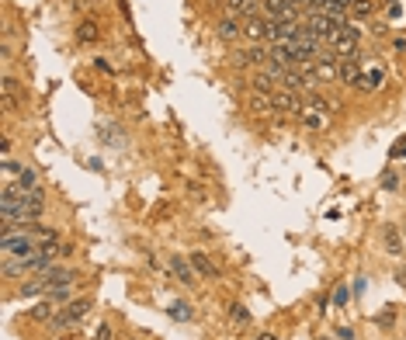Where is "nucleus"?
<instances>
[{
  "label": "nucleus",
  "instance_id": "f257e3e1",
  "mask_svg": "<svg viewBox=\"0 0 406 340\" xmlns=\"http://www.w3.org/2000/svg\"><path fill=\"white\" fill-rule=\"evenodd\" d=\"M94 309V302L90 299H70L63 309H60V316L49 323V330H56V333H66V330H80V323L87 319V313Z\"/></svg>",
  "mask_w": 406,
  "mask_h": 340
},
{
  "label": "nucleus",
  "instance_id": "f03ea898",
  "mask_svg": "<svg viewBox=\"0 0 406 340\" xmlns=\"http://www.w3.org/2000/svg\"><path fill=\"white\" fill-rule=\"evenodd\" d=\"M268 60H271L268 45H240L229 52V63L236 70H261V66H268Z\"/></svg>",
  "mask_w": 406,
  "mask_h": 340
},
{
  "label": "nucleus",
  "instance_id": "7ed1b4c3",
  "mask_svg": "<svg viewBox=\"0 0 406 340\" xmlns=\"http://www.w3.org/2000/svg\"><path fill=\"white\" fill-rule=\"evenodd\" d=\"M0 254H4V257H21V260H28V257L38 254V240H35L31 233H25V230L8 233L4 240H0Z\"/></svg>",
  "mask_w": 406,
  "mask_h": 340
},
{
  "label": "nucleus",
  "instance_id": "20e7f679",
  "mask_svg": "<svg viewBox=\"0 0 406 340\" xmlns=\"http://www.w3.org/2000/svg\"><path fill=\"white\" fill-rule=\"evenodd\" d=\"M309 73L316 77V84H333V80H340V60L333 52H320L316 63L309 66Z\"/></svg>",
  "mask_w": 406,
  "mask_h": 340
},
{
  "label": "nucleus",
  "instance_id": "39448f33",
  "mask_svg": "<svg viewBox=\"0 0 406 340\" xmlns=\"http://www.w3.org/2000/svg\"><path fill=\"white\" fill-rule=\"evenodd\" d=\"M243 42H246V45H261V42H268V18H264V14L243 18Z\"/></svg>",
  "mask_w": 406,
  "mask_h": 340
},
{
  "label": "nucleus",
  "instance_id": "423d86ee",
  "mask_svg": "<svg viewBox=\"0 0 406 340\" xmlns=\"http://www.w3.org/2000/svg\"><path fill=\"white\" fill-rule=\"evenodd\" d=\"M271 104H275V115H299V111H302L299 94L295 90H285V87H278L271 94Z\"/></svg>",
  "mask_w": 406,
  "mask_h": 340
},
{
  "label": "nucleus",
  "instance_id": "0eeeda50",
  "mask_svg": "<svg viewBox=\"0 0 406 340\" xmlns=\"http://www.w3.org/2000/svg\"><path fill=\"white\" fill-rule=\"evenodd\" d=\"M340 84H347V87H361V84H365V70H361V63H358V56L340 60Z\"/></svg>",
  "mask_w": 406,
  "mask_h": 340
},
{
  "label": "nucleus",
  "instance_id": "6e6552de",
  "mask_svg": "<svg viewBox=\"0 0 406 340\" xmlns=\"http://www.w3.org/2000/svg\"><path fill=\"white\" fill-rule=\"evenodd\" d=\"M216 38H219V42H240V38H243V21L226 14L223 21H216Z\"/></svg>",
  "mask_w": 406,
  "mask_h": 340
},
{
  "label": "nucleus",
  "instance_id": "1a4fd4ad",
  "mask_svg": "<svg viewBox=\"0 0 406 340\" xmlns=\"http://www.w3.org/2000/svg\"><path fill=\"white\" fill-rule=\"evenodd\" d=\"M246 108H250L257 119H268V115H275L271 94H264V90H250V94H246Z\"/></svg>",
  "mask_w": 406,
  "mask_h": 340
},
{
  "label": "nucleus",
  "instance_id": "9d476101",
  "mask_svg": "<svg viewBox=\"0 0 406 340\" xmlns=\"http://www.w3.org/2000/svg\"><path fill=\"white\" fill-rule=\"evenodd\" d=\"M56 316H60V306H56L53 299H49V295L28 309V319H35V323H53Z\"/></svg>",
  "mask_w": 406,
  "mask_h": 340
},
{
  "label": "nucleus",
  "instance_id": "9b49d317",
  "mask_svg": "<svg viewBox=\"0 0 406 340\" xmlns=\"http://www.w3.org/2000/svg\"><path fill=\"white\" fill-rule=\"evenodd\" d=\"M170 271H174V278L181 281V285H194V267H191V260L184 254H174L170 257Z\"/></svg>",
  "mask_w": 406,
  "mask_h": 340
},
{
  "label": "nucleus",
  "instance_id": "f8f14e48",
  "mask_svg": "<svg viewBox=\"0 0 406 340\" xmlns=\"http://www.w3.org/2000/svg\"><path fill=\"white\" fill-rule=\"evenodd\" d=\"M257 4H261V0H226V14L229 18H253V14H257Z\"/></svg>",
  "mask_w": 406,
  "mask_h": 340
},
{
  "label": "nucleus",
  "instance_id": "ddd939ff",
  "mask_svg": "<svg viewBox=\"0 0 406 340\" xmlns=\"http://www.w3.org/2000/svg\"><path fill=\"white\" fill-rule=\"evenodd\" d=\"M327 52H333V56H340V60H351V56H358V38H347V35H337L330 45H327Z\"/></svg>",
  "mask_w": 406,
  "mask_h": 340
},
{
  "label": "nucleus",
  "instance_id": "4468645a",
  "mask_svg": "<svg viewBox=\"0 0 406 340\" xmlns=\"http://www.w3.org/2000/svg\"><path fill=\"white\" fill-rule=\"evenodd\" d=\"M188 260H191V267H194V271H198L201 278H219V267L212 264V257H209V254H201V250H191V257H188Z\"/></svg>",
  "mask_w": 406,
  "mask_h": 340
},
{
  "label": "nucleus",
  "instance_id": "2eb2a0df",
  "mask_svg": "<svg viewBox=\"0 0 406 340\" xmlns=\"http://www.w3.org/2000/svg\"><path fill=\"white\" fill-rule=\"evenodd\" d=\"M49 289H53V285H49V274H35L28 285L18 289V295L21 299H35V295H49Z\"/></svg>",
  "mask_w": 406,
  "mask_h": 340
},
{
  "label": "nucleus",
  "instance_id": "dca6fc26",
  "mask_svg": "<svg viewBox=\"0 0 406 340\" xmlns=\"http://www.w3.org/2000/svg\"><path fill=\"white\" fill-rule=\"evenodd\" d=\"M77 278H80V274H77L73 267H56V271H49V285H53L49 292H56V289H70Z\"/></svg>",
  "mask_w": 406,
  "mask_h": 340
},
{
  "label": "nucleus",
  "instance_id": "f3484780",
  "mask_svg": "<svg viewBox=\"0 0 406 340\" xmlns=\"http://www.w3.org/2000/svg\"><path fill=\"white\" fill-rule=\"evenodd\" d=\"M97 42H101L97 21H80L77 25V45H97Z\"/></svg>",
  "mask_w": 406,
  "mask_h": 340
},
{
  "label": "nucleus",
  "instance_id": "a211bd4d",
  "mask_svg": "<svg viewBox=\"0 0 406 340\" xmlns=\"http://www.w3.org/2000/svg\"><path fill=\"white\" fill-rule=\"evenodd\" d=\"M299 122L306 125V129H313V132L327 129V115H320V111H313V108H302L299 111Z\"/></svg>",
  "mask_w": 406,
  "mask_h": 340
},
{
  "label": "nucleus",
  "instance_id": "6ab92c4d",
  "mask_svg": "<svg viewBox=\"0 0 406 340\" xmlns=\"http://www.w3.org/2000/svg\"><path fill=\"white\" fill-rule=\"evenodd\" d=\"M382 243H385V254H392V257H403V240H399V233H396V226H385Z\"/></svg>",
  "mask_w": 406,
  "mask_h": 340
},
{
  "label": "nucleus",
  "instance_id": "aec40b11",
  "mask_svg": "<svg viewBox=\"0 0 406 340\" xmlns=\"http://www.w3.org/2000/svg\"><path fill=\"white\" fill-rule=\"evenodd\" d=\"M167 313H170V319H177V323H188V319L194 316V309H191L188 302H174V306H170Z\"/></svg>",
  "mask_w": 406,
  "mask_h": 340
},
{
  "label": "nucleus",
  "instance_id": "412c9836",
  "mask_svg": "<svg viewBox=\"0 0 406 340\" xmlns=\"http://www.w3.org/2000/svg\"><path fill=\"white\" fill-rule=\"evenodd\" d=\"M229 316H233V323H236V326H250V319H253V316H250V309H246V306H240V302H233V306H229Z\"/></svg>",
  "mask_w": 406,
  "mask_h": 340
},
{
  "label": "nucleus",
  "instance_id": "4be33fe9",
  "mask_svg": "<svg viewBox=\"0 0 406 340\" xmlns=\"http://www.w3.org/2000/svg\"><path fill=\"white\" fill-rule=\"evenodd\" d=\"M14 184H18L21 191H35V188H38V184H35V170H31V167H25L21 174L14 178Z\"/></svg>",
  "mask_w": 406,
  "mask_h": 340
},
{
  "label": "nucleus",
  "instance_id": "5701e85b",
  "mask_svg": "<svg viewBox=\"0 0 406 340\" xmlns=\"http://www.w3.org/2000/svg\"><path fill=\"white\" fill-rule=\"evenodd\" d=\"M351 14H354V18H368V14H375V0H354V4H351Z\"/></svg>",
  "mask_w": 406,
  "mask_h": 340
},
{
  "label": "nucleus",
  "instance_id": "b1692460",
  "mask_svg": "<svg viewBox=\"0 0 406 340\" xmlns=\"http://www.w3.org/2000/svg\"><path fill=\"white\" fill-rule=\"evenodd\" d=\"M382 80H385V73H382V70H368L361 87H365V90H379V87H382Z\"/></svg>",
  "mask_w": 406,
  "mask_h": 340
},
{
  "label": "nucleus",
  "instance_id": "393cba45",
  "mask_svg": "<svg viewBox=\"0 0 406 340\" xmlns=\"http://www.w3.org/2000/svg\"><path fill=\"white\" fill-rule=\"evenodd\" d=\"M0 104H4V115H18V94H0Z\"/></svg>",
  "mask_w": 406,
  "mask_h": 340
},
{
  "label": "nucleus",
  "instance_id": "a878e982",
  "mask_svg": "<svg viewBox=\"0 0 406 340\" xmlns=\"http://www.w3.org/2000/svg\"><path fill=\"white\" fill-rule=\"evenodd\" d=\"M0 94H21V84L11 73H4V80H0Z\"/></svg>",
  "mask_w": 406,
  "mask_h": 340
},
{
  "label": "nucleus",
  "instance_id": "bb28decb",
  "mask_svg": "<svg viewBox=\"0 0 406 340\" xmlns=\"http://www.w3.org/2000/svg\"><path fill=\"white\" fill-rule=\"evenodd\" d=\"M375 323H379V326H392V323H396V306H385V313H379Z\"/></svg>",
  "mask_w": 406,
  "mask_h": 340
},
{
  "label": "nucleus",
  "instance_id": "cd10ccee",
  "mask_svg": "<svg viewBox=\"0 0 406 340\" xmlns=\"http://www.w3.org/2000/svg\"><path fill=\"white\" fill-rule=\"evenodd\" d=\"M60 340H84V333H80V330H66Z\"/></svg>",
  "mask_w": 406,
  "mask_h": 340
},
{
  "label": "nucleus",
  "instance_id": "c85d7f7f",
  "mask_svg": "<svg viewBox=\"0 0 406 340\" xmlns=\"http://www.w3.org/2000/svg\"><path fill=\"white\" fill-rule=\"evenodd\" d=\"M94 66H97L101 73H112V63H108V60H94Z\"/></svg>",
  "mask_w": 406,
  "mask_h": 340
},
{
  "label": "nucleus",
  "instance_id": "c756f323",
  "mask_svg": "<svg viewBox=\"0 0 406 340\" xmlns=\"http://www.w3.org/2000/svg\"><path fill=\"white\" fill-rule=\"evenodd\" d=\"M90 4H97V0H73V8H90Z\"/></svg>",
  "mask_w": 406,
  "mask_h": 340
},
{
  "label": "nucleus",
  "instance_id": "7c9ffc66",
  "mask_svg": "<svg viewBox=\"0 0 406 340\" xmlns=\"http://www.w3.org/2000/svg\"><path fill=\"white\" fill-rule=\"evenodd\" d=\"M257 340H278V337H275L271 330H264V333H257Z\"/></svg>",
  "mask_w": 406,
  "mask_h": 340
}]
</instances>
